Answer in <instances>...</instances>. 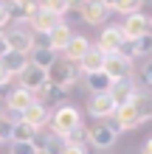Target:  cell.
<instances>
[{
  "mask_svg": "<svg viewBox=\"0 0 152 154\" xmlns=\"http://www.w3.org/2000/svg\"><path fill=\"white\" fill-rule=\"evenodd\" d=\"M51 134H59V137H68L76 126H82V112L76 109L73 104H62L51 112Z\"/></svg>",
  "mask_w": 152,
  "mask_h": 154,
  "instance_id": "1",
  "label": "cell"
},
{
  "mask_svg": "<svg viewBox=\"0 0 152 154\" xmlns=\"http://www.w3.org/2000/svg\"><path fill=\"white\" fill-rule=\"evenodd\" d=\"M76 81H79V67L73 62H68V59L65 62L57 59V65L48 70V84H57L62 90H68V87H73Z\"/></svg>",
  "mask_w": 152,
  "mask_h": 154,
  "instance_id": "2",
  "label": "cell"
},
{
  "mask_svg": "<svg viewBox=\"0 0 152 154\" xmlns=\"http://www.w3.org/2000/svg\"><path fill=\"white\" fill-rule=\"evenodd\" d=\"M3 34V39H6V45H8V51H17V53H28L34 51V31L31 28H8V31H0Z\"/></svg>",
  "mask_w": 152,
  "mask_h": 154,
  "instance_id": "3",
  "label": "cell"
},
{
  "mask_svg": "<svg viewBox=\"0 0 152 154\" xmlns=\"http://www.w3.org/2000/svg\"><path fill=\"white\" fill-rule=\"evenodd\" d=\"M121 31H124V39L127 42H135V39H141V37H149L152 34V20L147 14H130L127 20L121 23Z\"/></svg>",
  "mask_w": 152,
  "mask_h": 154,
  "instance_id": "4",
  "label": "cell"
},
{
  "mask_svg": "<svg viewBox=\"0 0 152 154\" xmlns=\"http://www.w3.org/2000/svg\"><path fill=\"white\" fill-rule=\"evenodd\" d=\"M34 101H37V95H34V93H28V90H23V87H14V90H8V93H6L3 106H6V112L23 118V112L28 109Z\"/></svg>",
  "mask_w": 152,
  "mask_h": 154,
  "instance_id": "5",
  "label": "cell"
},
{
  "mask_svg": "<svg viewBox=\"0 0 152 154\" xmlns=\"http://www.w3.org/2000/svg\"><path fill=\"white\" fill-rule=\"evenodd\" d=\"M138 126H141V118L135 112V106H132V101L118 104V109L113 115V129L115 132H130V129H138Z\"/></svg>",
  "mask_w": 152,
  "mask_h": 154,
  "instance_id": "6",
  "label": "cell"
},
{
  "mask_svg": "<svg viewBox=\"0 0 152 154\" xmlns=\"http://www.w3.org/2000/svg\"><path fill=\"white\" fill-rule=\"evenodd\" d=\"M87 134H90V140H87V143H93V146H96V149H102V151H104V149H110L113 143L118 140V132H115V129H113V123H107V121H99L93 129H87Z\"/></svg>",
  "mask_w": 152,
  "mask_h": 154,
  "instance_id": "7",
  "label": "cell"
},
{
  "mask_svg": "<svg viewBox=\"0 0 152 154\" xmlns=\"http://www.w3.org/2000/svg\"><path fill=\"white\" fill-rule=\"evenodd\" d=\"M104 73L110 76V81H121V79H132V62L124 59L121 53L104 56Z\"/></svg>",
  "mask_w": 152,
  "mask_h": 154,
  "instance_id": "8",
  "label": "cell"
},
{
  "mask_svg": "<svg viewBox=\"0 0 152 154\" xmlns=\"http://www.w3.org/2000/svg\"><path fill=\"white\" fill-rule=\"evenodd\" d=\"M115 109H118V104H115V98L110 93H102V95H90V101H87V112L96 115L99 121H107V118H113Z\"/></svg>",
  "mask_w": 152,
  "mask_h": 154,
  "instance_id": "9",
  "label": "cell"
},
{
  "mask_svg": "<svg viewBox=\"0 0 152 154\" xmlns=\"http://www.w3.org/2000/svg\"><path fill=\"white\" fill-rule=\"evenodd\" d=\"M79 17L87 25H104L107 17H110V8H104L102 0H87V3L79 6Z\"/></svg>",
  "mask_w": 152,
  "mask_h": 154,
  "instance_id": "10",
  "label": "cell"
},
{
  "mask_svg": "<svg viewBox=\"0 0 152 154\" xmlns=\"http://www.w3.org/2000/svg\"><path fill=\"white\" fill-rule=\"evenodd\" d=\"M17 79H20V87L28 90V93H34V95H37L40 90L48 84V73H45V70H40V67H34L31 62H28V67H25Z\"/></svg>",
  "mask_w": 152,
  "mask_h": 154,
  "instance_id": "11",
  "label": "cell"
},
{
  "mask_svg": "<svg viewBox=\"0 0 152 154\" xmlns=\"http://www.w3.org/2000/svg\"><path fill=\"white\" fill-rule=\"evenodd\" d=\"M127 42L124 39V31H121V25H110V28H104L102 31V37H99V48L104 51V56H113V53H118L121 51V45Z\"/></svg>",
  "mask_w": 152,
  "mask_h": 154,
  "instance_id": "12",
  "label": "cell"
},
{
  "mask_svg": "<svg viewBox=\"0 0 152 154\" xmlns=\"http://www.w3.org/2000/svg\"><path fill=\"white\" fill-rule=\"evenodd\" d=\"M57 25H62V17H57V14L45 11L42 6H40V11L28 20V28H31V31H37V34H45V37H48L53 28H57Z\"/></svg>",
  "mask_w": 152,
  "mask_h": 154,
  "instance_id": "13",
  "label": "cell"
},
{
  "mask_svg": "<svg viewBox=\"0 0 152 154\" xmlns=\"http://www.w3.org/2000/svg\"><path fill=\"white\" fill-rule=\"evenodd\" d=\"M57 59H59V56H57V51H51L48 45H34V51L28 53V62H31L34 67L45 70V73H48L53 65H57Z\"/></svg>",
  "mask_w": 152,
  "mask_h": 154,
  "instance_id": "14",
  "label": "cell"
},
{
  "mask_svg": "<svg viewBox=\"0 0 152 154\" xmlns=\"http://www.w3.org/2000/svg\"><path fill=\"white\" fill-rule=\"evenodd\" d=\"M20 121H25L28 126H34V129L40 132L42 126H45V123L51 121V109H48V106H42L40 101H34V104L28 106V109L23 112V118H20Z\"/></svg>",
  "mask_w": 152,
  "mask_h": 154,
  "instance_id": "15",
  "label": "cell"
},
{
  "mask_svg": "<svg viewBox=\"0 0 152 154\" xmlns=\"http://www.w3.org/2000/svg\"><path fill=\"white\" fill-rule=\"evenodd\" d=\"M79 70H85L87 76L104 70V51L99 48V45H90V51H87L82 56V62H79Z\"/></svg>",
  "mask_w": 152,
  "mask_h": 154,
  "instance_id": "16",
  "label": "cell"
},
{
  "mask_svg": "<svg viewBox=\"0 0 152 154\" xmlns=\"http://www.w3.org/2000/svg\"><path fill=\"white\" fill-rule=\"evenodd\" d=\"M70 37H73V31H70V25L68 23H62V25H57L48 37H45V45L51 51H65L68 48V42H70Z\"/></svg>",
  "mask_w": 152,
  "mask_h": 154,
  "instance_id": "17",
  "label": "cell"
},
{
  "mask_svg": "<svg viewBox=\"0 0 152 154\" xmlns=\"http://www.w3.org/2000/svg\"><path fill=\"white\" fill-rule=\"evenodd\" d=\"M90 51V39L82 37V34H73L68 42V48H65V59L68 62H82V56Z\"/></svg>",
  "mask_w": 152,
  "mask_h": 154,
  "instance_id": "18",
  "label": "cell"
},
{
  "mask_svg": "<svg viewBox=\"0 0 152 154\" xmlns=\"http://www.w3.org/2000/svg\"><path fill=\"white\" fill-rule=\"evenodd\" d=\"M135 93H141V90L132 84V79H121V81H113L110 87V95L115 98V104H127Z\"/></svg>",
  "mask_w": 152,
  "mask_h": 154,
  "instance_id": "19",
  "label": "cell"
},
{
  "mask_svg": "<svg viewBox=\"0 0 152 154\" xmlns=\"http://www.w3.org/2000/svg\"><path fill=\"white\" fill-rule=\"evenodd\" d=\"M0 65H3L11 76H20L25 67H28V56L25 53H17V51H8L3 59H0Z\"/></svg>",
  "mask_w": 152,
  "mask_h": 154,
  "instance_id": "20",
  "label": "cell"
},
{
  "mask_svg": "<svg viewBox=\"0 0 152 154\" xmlns=\"http://www.w3.org/2000/svg\"><path fill=\"white\" fill-rule=\"evenodd\" d=\"M37 98H40V104H42V106H48V104L62 106V101L68 98V93H65L62 87H57V84H45V87L37 93Z\"/></svg>",
  "mask_w": 152,
  "mask_h": 154,
  "instance_id": "21",
  "label": "cell"
},
{
  "mask_svg": "<svg viewBox=\"0 0 152 154\" xmlns=\"http://www.w3.org/2000/svg\"><path fill=\"white\" fill-rule=\"evenodd\" d=\"M130 101H132V106H135L141 123H144V121H152V93H135Z\"/></svg>",
  "mask_w": 152,
  "mask_h": 154,
  "instance_id": "22",
  "label": "cell"
},
{
  "mask_svg": "<svg viewBox=\"0 0 152 154\" xmlns=\"http://www.w3.org/2000/svg\"><path fill=\"white\" fill-rule=\"evenodd\" d=\"M110 87H113V81H110V76L104 73H90L87 76V90H90L93 95H102V93H110Z\"/></svg>",
  "mask_w": 152,
  "mask_h": 154,
  "instance_id": "23",
  "label": "cell"
},
{
  "mask_svg": "<svg viewBox=\"0 0 152 154\" xmlns=\"http://www.w3.org/2000/svg\"><path fill=\"white\" fill-rule=\"evenodd\" d=\"M34 137H37V129H34V126H28L25 121H17V123H14L11 143H31Z\"/></svg>",
  "mask_w": 152,
  "mask_h": 154,
  "instance_id": "24",
  "label": "cell"
},
{
  "mask_svg": "<svg viewBox=\"0 0 152 154\" xmlns=\"http://www.w3.org/2000/svg\"><path fill=\"white\" fill-rule=\"evenodd\" d=\"M40 6L45 8V11L57 14V17H65L70 8H73V3H70V0H40Z\"/></svg>",
  "mask_w": 152,
  "mask_h": 154,
  "instance_id": "25",
  "label": "cell"
},
{
  "mask_svg": "<svg viewBox=\"0 0 152 154\" xmlns=\"http://www.w3.org/2000/svg\"><path fill=\"white\" fill-rule=\"evenodd\" d=\"M65 137H59V134H45V149H42V154H62L65 151Z\"/></svg>",
  "mask_w": 152,
  "mask_h": 154,
  "instance_id": "26",
  "label": "cell"
},
{
  "mask_svg": "<svg viewBox=\"0 0 152 154\" xmlns=\"http://www.w3.org/2000/svg\"><path fill=\"white\" fill-rule=\"evenodd\" d=\"M141 0H115V6H113V11H118L124 17H130V14H138L141 11Z\"/></svg>",
  "mask_w": 152,
  "mask_h": 154,
  "instance_id": "27",
  "label": "cell"
},
{
  "mask_svg": "<svg viewBox=\"0 0 152 154\" xmlns=\"http://www.w3.org/2000/svg\"><path fill=\"white\" fill-rule=\"evenodd\" d=\"M87 140H90V134H87L85 123H82V126H76V129H73V132H70L68 137H65V143H68V146H85Z\"/></svg>",
  "mask_w": 152,
  "mask_h": 154,
  "instance_id": "28",
  "label": "cell"
},
{
  "mask_svg": "<svg viewBox=\"0 0 152 154\" xmlns=\"http://www.w3.org/2000/svg\"><path fill=\"white\" fill-rule=\"evenodd\" d=\"M11 134H14V121L3 112V115H0V143H3V140H11Z\"/></svg>",
  "mask_w": 152,
  "mask_h": 154,
  "instance_id": "29",
  "label": "cell"
},
{
  "mask_svg": "<svg viewBox=\"0 0 152 154\" xmlns=\"http://www.w3.org/2000/svg\"><path fill=\"white\" fill-rule=\"evenodd\" d=\"M132 48H135V56H149V53H152V34H149V37L135 39V42H132Z\"/></svg>",
  "mask_w": 152,
  "mask_h": 154,
  "instance_id": "30",
  "label": "cell"
},
{
  "mask_svg": "<svg viewBox=\"0 0 152 154\" xmlns=\"http://www.w3.org/2000/svg\"><path fill=\"white\" fill-rule=\"evenodd\" d=\"M8 154H37V149L31 143H11V151Z\"/></svg>",
  "mask_w": 152,
  "mask_h": 154,
  "instance_id": "31",
  "label": "cell"
},
{
  "mask_svg": "<svg viewBox=\"0 0 152 154\" xmlns=\"http://www.w3.org/2000/svg\"><path fill=\"white\" fill-rule=\"evenodd\" d=\"M141 81H144L147 87H152V56H149V62L144 67H141Z\"/></svg>",
  "mask_w": 152,
  "mask_h": 154,
  "instance_id": "32",
  "label": "cell"
},
{
  "mask_svg": "<svg viewBox=\"0 0 152 154\" xmlns=\"http://www.w3.org/2000/svg\"><path fill=\"white\" fill-rule=\"evenodd\" d=\"M11 79H14V76L8 73V70H6L3 65H0V87H6V84H8V81H11Z\"/></svg>",
  "mask_w": 152,
  "mask_h": 154,
  "instance_id": "33",
  "label": "cell"
},
{
  "mask_svg": "<svg viewBox=\"0 0 152 154\" xmlns=\"http://www.w3.org/2000/svg\"><path fill=\"white\" fill-rule=\"evenodd\" d=\"M8 20H11V17H8V6H3V3H0V28H3Z\"/></svg>",
  "mask_w": 152,
  "mask_h": 154,
  "instance_id": "34",
  "label": "cell"
},
{
  "mask_svg": "<svg viewBox=\"0 0 152 154\" xmlns=\"http://www.w3.org/2000/svg\"><path fill=\"white\" fill-rule=\"evenodd\" d=\"M62 154H87V149L85 146H65V151Z\"/></svg>",
  "mask_w": 152,
  "mask_h": 154,
  "instance_id": "35",
  "label": "cell"
},
{
  "mask_svg": "<svg viewBox=\"0 0 152 154\" xmlns=\"http://www.w3.org/2000/svg\"><path fill=\"white\" fill-rule=\"evenodd\" d=\"M141 154H152V137L144 140V146H141Z\"/></svg>",
  "mask_w": 152,
  "mask_h": 154,
  "instance_id": "36",
  "label": "cell"
},
{
  "mask_svg": "<svg viewBox=\"0 0 152 154\" xmlns=\"http://www.w3.org/2000/svg\"><path fill=\"white\" fill-rule=\"evenodd\" d=\"M8 53V45H6V39H3V34H0V59H3Z\"/></svg>",
  "mask_w": 152,
  "mask_h": 154,
  "instance_id": "37",
  "label": "cell"
},
{
  "mask_svg": "<svg viewBox=\"0 0 152 154\" xmlns=\"http://www.w3.org/2000/svg\"><path fill=\"white\" fill-rule=\"evenodd\" d=\"M102 3H104V8H110V11H113V6H115V0H102Z\"/></svg>",
  "mask_w": 152,
  "mask_h": 154,
  "instance_id": "38",
  "label": "cell"
},
{
  "mask_svg": "<svg viewBox=\"0 0 152 154\" xmlns=\"http://www.w3.org/2000/svg\"><path fill=\"white\" fill-rule=\"evenodd\" d=\"M70 3H73V6H82V3H87V0H70Z\"/></svg>",
  "mask_w": 152,
  "mask_h": 154,
  "instance_id": "39",
  "label": "cell"
},
{
  "mask_svg": "<svg viewBox=\"0 0 152 154\" xmlns=\"http://www.w3.org/2000/svg\"><path fill=\"white\" fill-rule=\"evenodd\" d=\"M0 3H3V6H11V3H14V0H0Z\"/></svg>",
  "mask_w": 152,
  "mask_h": 154,
  "instance_id": "40",
  "label": "cell"
},
{
  "mask_svg": "<svg viewBox=\"0 0 152 154\" xmlns=\"http://www.w3.org/2000/svg\"><path fill=\"white\" fill-rule=\"evenodd\" d=\"M3 109H6V106H3V104H0V115H3Z\"/></svg>",
  "mask_w": 152,
  "mask_h": 154,
  "instance_id": "41",
  "label": "cell"
},
{
  "mask_svg": "<svg viewBox=\"0 0 152 154\" xmlns=\"http://www.w3.org/2000/svg\"><path fill=\"white\" fill-rule=\"evenodd\" d=\"M141 3H152V0H141Z\"/></svg>",
  "mask_w": 152,
  "mask_h": 154,
  "instance_id": "42",
  "label": "cell"
}]
</instances>
